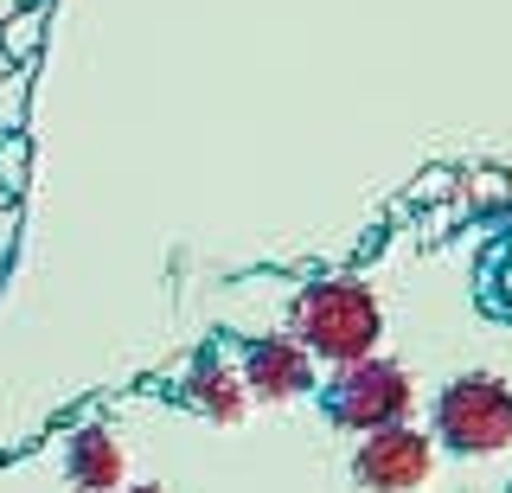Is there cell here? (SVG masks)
Wrapping results in <instances>:
<instances>
[{"mask_svg":"<svg viewBox=\"0 0 512 493\" xmlns=\"http://www.w3.org/2000/svg\"><path fill=\"white\" fill-rule=\"evenodd\" d=\"M327 417L340 423V429H384V423H404L410 417V378H404V365H391V359H346L340 365V378L327 385Z\"/></svg>","mask_w":512,"mask_h":493,"instance_id":"3957f363","label":"cell"},{"mask_svg":"<svg viewBox=\"0 0 512 493\" xmlns=\"http://www.w3.org/2000/svg\"><path fill=\"white\" fill-rule=\"evenodd\" d=\"M429 468H436V442L416 436L410 417L384 423V429H365L359 455H352V474H359V487H372V493H410V487L429 481Z\"/></svg>","mask_w":512,"mask_h":493,"instance_id":"277c9868","label":"cell"},{"mask_svg":"<svg viewBox=\"0 0 512 493\" xmlns=\"http://www.w3.org/2000/svg\"><path fill=\"white\" fill-rule=\"evenodd\" d=\"M442 186H448V173H429V180H416V193H410V199H436Z\"/></svg>","mask_w":512,"mask_h":493,"instance_id":"30bf717a","label":"cell"},{"mask_svg":"<svg viewBox=\"0 0 512 493\" xmlns=\"http://www.w3.org/2000/svg\"><path fill=\"white\" fill-rule=\"evenodd\" d=\"M186 404L199 410V417H212V423H244L250 391H244V378H237L224 359L205 353L199 365H192V378H186Z\"/></svg>","mask_w":512,"mask_h":493,"instance_id":"8992f818","label":"cell"},{"mask_svg":"<svg viewBox=\"0 0 512 493\" xmlns=\"http://www.w3.org/2000/svg\"><path fill=\"white\" fill-rule=\"evenodd\" d=\"M308 385H314V365H308V346L295 333H269V340L244 346V391L250 397L295 404V397H308Z\"/></svg>","mask_w":512,"mask_h":493,"instance_id":"5b68a950","label":"cell"},{"mask_svg":"<svg viewBox=\"0 0 512 493\" xmlns=\"http://www.w3.org/2000/svg\"><path fill=\"white\" fill-rule=\"evenodd\" d=\"M64 468H71L77 493H116L122 487V442L109 436V429H84V436H71V449H64Z\"/></svg>","mask_w":512,"mask_h":493,"instance_id":"52a82bcc","label":"cell"},{"mask_svg":"<svg viewBox=\"0 0 512 493\" xmlns=\"http://www.w3.org/2000/svg\"><path fill=\"white\" fill-rule=\"evenodd\" d=\"M506 493H512V487H506Z\"/></svg>","mask_w":512,"mask_h":493,"instance_id":"9a60e30c","label":"cell"},{"mask_svg":"<svg viewBox=\"0 0 512 493\" xmlns=\"http://www.w3.org/2000/svg\"><path fill=\"white\" fill-rule=\"evenodd\" d=\"M39 20H45L39 0H32L26 13L13 7V13H7V26H0V52H7V58H32V52H39Z\"/></svg>","mask_w":512,"mask_h":493,"instance_id":"ba28073f","label":"cell"},{"mask_svg":"<svg viewBox=\"0 0 512 493\" xmlns=\"http://www.w3.org/2000/svg\"><path fill=\"white\" fill-rule=\"evenodd\" d=\"M7 237H13V205H0V257H7Z\"/></svg>","mask_w":512,"mask_h":493,"instance_id":"8fae6325","label":"cell"},{"mask_svg":"<svg viewBox=\"0 0 512 493\" xmlns=\"http://www.w3.org/2000/svg\"><path fill=\"white\" fill-rule=\"evenodd\" d=\"M436 436L455 455H500L512 442V385H500L487 372L455 378L436 397Z\"/></svg>","mask_w":512,"mask_h":493,"instance_id":"7a4b0ae2","label":"cell"},{"mask_svg":"<svg viewBox=\"0 0 512 493\" xmlns=\"http://www.w3.org/2000/svg\"><path fill=\"white\" fill-rule=\"evenodd\" d=\"M384 333V314L365 282H314V289L295 295V340L308 353L346 365V359H365Z\"/></svg>","mask_w":512,"mask_h":493,"instance_id":"6da1fadb","label":"cell"},{"mask_svg":"<svg viewBox=\"0 0 512 493\" xmlns=\"http://www.w3.org/2000/svg\"><path fill=\"white\" fill-rule=\"evenodd\" d=\"M116 493H160V487H116Z\"/></svg>","mask_w":512,"mask_h":493,"instance_id":"4fadbf2b","label":"cell"},{"mask_svg":"<svg viewBox=\"0 0 512 493\" xmlns=\"http://www.w3.org/2000/svg\"><path fill=\"white\" fill-rule=\"evenodd\" d=\"M20 109H26V77L0 71V129H20Z\"/></svg>","mask_w":512,"mask_h":493,"instance_id":"9c48e42d","label":"cell"},{"mask_svg":"<svg viewBox=\"0 0 512 493\" xmlns=\"http://www.w3.org/2000/svg\"><path fill=\"white\" fill-rule=\"evenodd\" d=\"M0 71H7V52H0Z\"/></svg>","mask_w":512,"mask_h":493,"instance_id":"5bb4252c","label":"cell"},{"mask_svg":"<svg viewBox=\"0 0 512 493\" xmlns=\"http://www.w3.org/2000/svg\"><path fill=\"white\" fill-rule=\"evenodd\" d=\"M13 7H20V0H0V20H7V13H13Z\"/></svg>","mask_w":512,"mask_h":493,"instance_id":"7c38bea8","label":"cell"}]
</instances>
